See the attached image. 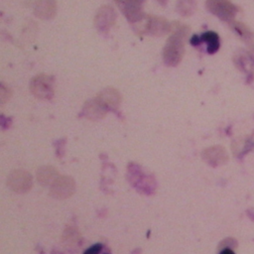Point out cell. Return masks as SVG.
Listing matches in <instances>:
<instances>
[{
  "mask_svg": "<svg viewBox=\"0 0 254 254\" xmlns=\"http://www.w3.org/2000/svg\"><path fill=\"white\" fill-rule=\"evenodd\" d=\"M190 28L178 22L172 23V35L167 40L163 49L164 63L169 66L178 65L185 54V42Z\"/></svg>",
  "mask_w": 254,
  "mask_h": 254,
  "instance_id": "obj_1",
  "label": "cell"
},
{
  "mask_svg": "<svg viewBox=\"0 0 254 254\" xmlns=\"http://www.w3.org/2000/svg\"><path fill=\"white\" fill-rule=\"evenodd\" d=\"M30 90L39 99L49 100L54 96V78L51 75L41 73L34 76L30 82Z\"/></svg>",
  "mask_w": 254,
  "mask_h": 254,
  "instance_id": "obj_2",
  "label": "cell"
},
{
  "mask_svg": "<svg viewBox=\"0 0 254 254\" xmlns=\"http://www.w3.org/2000/svg\"><path fill=\"white\" fill-rule=\"evenodd\" d=\"M205 6L210 13L226 22L233 21L238 11L237 7L230 0H206Z\"/></svg>",
  "mask_w": 254,
  "mask_h": 254,
  "instance_id": "obj_3",
  "label": "cell"
},
{
  "mask_svg": "<svg viewBox=\"0 0 254 254\" xmlns=\"http://www.w3.org/2000/svg\"><path fill=\"white\" fill-rule=\"evenodd\" d=\"M115 2L130 23L135 24L146 18L143 11L145 0H115Z\"/></svg>",
  "mask_w": 254,
  "mask_h": 254,
  "instance_id": "obj_4",
  "label": "cell"
},
{
  "mask_svg": "<svg viewBox=\"0 0 254 254\" xmlns=\"http://www.w3.org/2000/svg\"><path fill=\"white\" fill-rule=\"evenodd\" d=\"M116 21V12L109 5L101 6L94 18V25L96 29L101 33H107L109 29L114 25Z\"/></svg>",
  "mask_w": 254,
  "mask_h": 254,
  "instance_id": "obj_5",
  "label": "cell"
},
{
  "mask_svg": "<svg viewBox=\"0 0 254 254\" xmlns=\"http://www.w3.org/2000/svg\"><path fill=\"white\" fill-rule=\"evenodd\" d=\"M144 33L152 36H164L172 32V23L159 16H147Z\"/></svg>",
  "mask_w": 254,
  "mask_h": 254,
  "instance_id": "obj_6",
  "label": "cell"
},
{
  "mask_svg": "<svg viewBox=\"0 0 254 254\" xmlns=\"http://www.w3.org/2000/svg\"><path fill=\"white\" fill-rule=\"evenodd\" d=\"M95 99L106 111L115 110L121 102V95L117 89L106 87L97 94Z\"/></svg>",
  "mask_w": 254,
  "mask_h": 254,
  "instance_id": "obj_7",
  "label": "cell"
},
{
  "mask_svg": "<svg viewBox=\"0 0 254 254\" xmlns=\"http://www.w3.org/2000/svg\"><path fill=\"white\" fill-rule=\"evenodd\" d=\"M8 184L15 191H26L31 187L32 179L28 173L16 171L10 175Z\"/></svg>",
  "mask_w": 254,
  "mask_h": 254,
  "instance_id": "obj_8",
  "label": "cell"
},
{
  "mask_svg": "<svg viewBox=\"0 0 254 254\" xmlns=\"http://www.w3.org/2000/svg\"><path fill=\"white\" fill-rule=\"evenodd\" d=\"M34 13L41 19H52L57 14V3L55 0H39Z\"/></svg>",
  "mask_w": 254,
  "mask_h": 254,
  "instance_id": "obj_9",
  "label": "cell"
},
{
  "mask_svg": "<svg viewBox=\"0 0 254 254\" xmlns=\"http://www.w3.org/2000/svg\"><path fill=\"white\" fill-rule=\"evenodd\" d=\"M74 185L71 179L63 177L54 182L52 187V193L58 197H66L73 190Z\"/></svg>",
  "mask_w": 254,
  "mask_h": 254,
  "instance_id": "obj_10",
  "label": "cell"
},
{
  "mask_svg": "<svg viewBox=\"0 0 254 254\" xmlns=\"http://www.w3.org/2000/svg\"><path fill=\"white\" fill-rule=\"evenodd\" d=\"M106 112L107 111L98 103L95 98L87 101L83 107V113L85 114V116L92 120L101 119L102 117H104Z\"/></svg>",
  "mask_w": 254,
  "mask_h": 254,
  "instance_id": "obj_11",
  "label": "cell"
},
{
  "mask_svg": "<svg viewBox=\"0 0 254 254\" xmlns=\"http://www.w3.org/2000/svg\"><path fill=\"white\" fill-rule=\"evenodd\" d=\"M200 37L202 42H205L207 45L206 51L208 54L212 55L218 51L220 43H219V37L215 32L207 31V32H204Z\"/></svg>",
  "mask_w": 254,
  "mask_h": 254,
  "instance_id": "obj_12",
  "label": "cell"
},
{
  "mask_svg": "<svg viewBox=\"0 0 254 254\" xmlns=\"http://www.w3.org/2000/svg\"><path fill=\"white\" fill-rule=\"evenodd\" d=\"M196 7L195 0H177L176 9L177 12L183 17H190L191 16Z\"/></svg>",
  "mask_w": 254,
  "mask_h": 254,
  "instance_id": "obj_13",
  "label": "cell"
},
{
  "mask_svg": "<svg viewBox=\"0 0 254 254\" xmlns=\"http://www.w3.org/2000/svg\"><path fill=\"white\" fill-rule=\"evenodd\" d=\"M229 25H230L231 29L233 31H235L241 38H243L245 40L248 39V38H251L250 30L243 23L236 22V21H231V22H229Z\"/></svg>",
  "mask_w": 254,
  "mask_h": 254,
  "instance_id": "obj_14",
  "label": "cell"
},
{
  "mask_svg": "<svg viewBox=\"0 0 254 254\" xmlns=\"http://www.w3.org/2000/svg\"><path fill=\"white\" fill-rule=\"evenodd\" d=\"M56 171L51 167H46L38 172V180L41 181L43 184H47V182H50L55 177Z\"/></svg>",
  "mask_w": 254,
  "mask_h": 254,
  "instance_id": "obj_15",
  "label": "cell"
},
{
  "mask_svg": "<svg viewBox=\"0 0 254 254\" xmlns=\"http://www.w3.org/2000/svg\"><path fill=\"white\" fill-rule=\"evenodd\" d=\"M84 254H109L105 248L103 247V245L101 244H95L93 246H91L90 248H88Z\"/></svg>",
  "mask_w": 254,
  "mask_h": 254,
  "instance_id": "obj_16",
  "label": "cell"
},
{
  "mask_svg": "<svg viewBox=\"0 0 254 254\" xmlns=\"http://www.w3.org/2000/svg\"><path fill=\"white\" fill-rule=\"evenodd\" d=\"M10 94H11V92H10V90L8 89V88H6L3 84H1V91H0V99H1V102L2 103H4V102H6L8 99H9V97H10Z\"/></svg>",
  "mask_w": 254,
  "mask_h": 254,
  "instance_id": "obj_17",
  "label": "cell"
},
{
  "mask_svg": "<svg viewBox=\"0 0 254 254\" xmlns=\"http://www.w3.org/2000/svg\"><path fill=\"white\" fill-rule=\"evenodd\" d=\"M202 43V40H201V37L197 36V35H192L191 38H190V44L194 47L200 45Z\"/></svg>",
  "mask_w": 254,
  "mask_h": 254,
  "instance_id": "obj_18",
  "label": "cell"
},
{
  "mask_svg": "<svg viewBox=\"0 0 254 254\" xmlns=\"http://www.w3.org/2000/svg\"><path fill=\"white\" fill-rule=\"evenodd\" d=\"M220 254H235L231 249H228V248H226V249H223L221 252H220Z\"/></svg>",
  "mask_w": 254,
  "mask_h": 254,
  "instance_id": "obj_19",
  "label": "cell"
},
{
  "mask_svg": "<svg viewBox=\"0 0 254 254\" xmlns=\"http://www.w3.org/2000/svg\"><path fill=\"white\" fill-rule=\"evenodd\" d=\"M157 2H159L161 5H163V6H165L167 3H168V0H156Z\"/></svg>",
  "mask_w": 254,
  "mask_h": 254,
  "instance_id": "obj_20",
  "label": "cell"
}]
</instances>
